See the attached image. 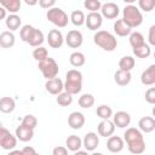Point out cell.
I'll return each instance as SVG.
<instances>
[{
  "label": "cell",
  "instance_id": "11",
  "mask_svg": "<svg viewBox=\"0 0 155 155\" xmlns=\"http://www.w3.org/2000/svg\"><path fill=\"white\" fill-rule=\"evenodd\" d=\"M120 8L115 2H105L102 5L101 15L107 19H114L119 16Z\"/></svg>",
  "mask_w": 155,
  "mask_h": 155
},
{
  "label": "cell",
  "instance_id": "29",
  "mask_svg": "<svg viewBox=\"0 0 155 155\" xmlns=\"http://www.w3.org/2000/svg\"><path fill=\"white\" fill-rule=\"evenodd\" d=\"M134 64H136V61L132 56H124L119 61V68L125 71H131L134 68Z\"/></svg>",
  "mask_w": 155,
  "mask_h": 155
},
{
  "label": "cell",
  "instance_id": "39",
  "mask_svg": "<svg viewBox=\"0 0 155 155\" xmlns=\"http://www.w3.org/2000/svg\"><path fill=\"white\" fill-rule=\"evenodd\" d=\"M102 5L103 4L99 0H85L84 2V6L91 12H98V10L102 8Z\"/></svg>",
  "mask_w": 155,
  "mask_h": 155
},
{
  "label": "cell",
  "instance_id": "13",
  "mask_svg": "<svg viewBox=\"0 0 155 155\" xmlns=\"http://www.w3.org/2000/svg\"><path fill=\"white\" fill-rule=\"evenodd\" d=\"M45 88H46V91L48 93L54 94V96H58L64 90V82L59 78H54V79H51V80H47L46 81Z\"/></svg>",
  "mask_w": 155,
  "mask_h": 155
},
{
  "label": "cell",
  "instance_id": "9",
  "mask_svg": "<svg viewBox=\"0 0 155 155\" xmlns=\"http://www.w3.org/2000/svg\"><path fill=\"white\" fill-rule=\"evenodd\" d=\"M102 23H103V16L99 13V12H90L86 17V27L87 29L94 31L97 29H99L102 27Z\"/></svg>",
  "mask_w": 155,
  "mask_h": 155
},
{
  "label": "cell",
  "instance_id": "34",
  "mask_svg": "<svg viewBox=\"0 0 155 155\" xmlns=\"http://www.w3.org/2000/svg\"><path fill=\"white\" fill-rule=\"evenodd\" d=\"M56 102L61 107H68V105H70L73 103V94H70V93L64 91V92H62V93H59L57 96Z\"/></svg>",
  "mask_w": 155,
  "mask_h": 155
},
{
  "label": "cell",
  "instance_id": "44",
  "mask_svg": "<svg viewBox=\"0 0 155 155\" xmlns=\"http://www.w3.org/2000/svg\"><path fill=\"white\" fill-rule=\"evenodd\" d=\"M148 41H149V45L155 46V24L149 28V31H148Z\"/></svg>",
  "mask_w": 155,
  "mask_h": 155
},
{
  "label": "cell",
  "instance_id": "48",
  "mask_svg": "<svg viewBox=\"0 0 155 155\" xmlns=\"http://www.w3.org/2000/svg\"><path fill=\"white\" fill-rule=\"evenodd\" d=\"M7 155H23L22 150H11Z\"/></svg>",
  "mask_w": 155,
  "mask_h": 155
},
{
  "label": "cell",
  "instance_id": "17",
  "mask_svg": "<svg viewBox=\"0 0 155 155\" xmlns=\"http://www.w3.org/2000/svg\"><path fill=\"white\" fill-rule=\"evenodd\" d=\"M124 139L119 136H111L107 140V149L110 153H120L124 149Z\"/></svg>",
  "mask_w": 155,
  "mask_h": 155
},
{
  "label": "cell",
  "instance_id": "25",
  "mask_svg": "<svg viewBox=\"0 0 155 155\" xmlns=\"http://www.w3.org/2000/svg\"><path fill=\"white\" fill-rule=\"evenodd\" d=\"M16 108V102L13 98L11 97H2L0 99V111L1 113H5V114H8V113H12Z\"/></svg>",
  "mask_w": 155,
  "mask_h": 155
},
{
  "label": "cell",
  "instance_id": "23",
  "mask_svg": "<svg viewBox=\"0 0 155 155\" xmlns=\"http://www.w3.org/2000/svg\"><path fill=\"white\" fill-rule=\"evenodd\" d=\"M15 41H16V38H15V34L12 31H2L0 34V46L2 48H10L15 45Z\"/></svg>",
  "mask_w": 155,
  "mask_h": 155
},
{
  "label": "cell",
  "instance_id": "15",
  "mask_svg": "<svg viewBox=\"0 0 155 155\" xmlns=\"http://www.w3.org/2000/svg\"><path fill=\"white\" fill-rule=\"evenodd\" d=\"M85 115L80 111H73L68 116V125L73 130H80L85 125Z\"/></svg>",
  "mask_w": 155,
  "mask_h": 155
},
{
  "label": "cell",
  "instance_id": "24",
  "mask_svg": "<svg viewBox=\"0 0 155 155\" xmlns=\"http://www.w3.org/2000/svg\"><path fill=\"white\" fill-rule=\"evenodd\" d=\"M131 28L121 19H117L115 23H114V33L117 35V36H127L131 34Z\"/></svg>",
  "mask_w": 155,
  "mask_h": 155
},
{
  "label": "cell",
  "instance_id": "14",
  "mask_svg": "<svg viewBox=\"0 0 155 155\" xmlns=\"http://www.w3.org/2000/svg\"><path fill=\"white\" fill-rule=\"evenodd\" d=\"M113 122L119 128H125L131 124V115L127 111L120 110L113 115Z\"/></svg>",
  "mask_w": 155,
  "mask_h": 155
},
{
  "label": "cell",
  "instance_id": "21",
  "mask_svg": "<svg viewBox=\"0 0 155 155\" xmlns=\"http://www.w3.org/2000/svg\"><path fill=\"white\" fill-rule=\"evenodd\" d=\"M131 79H132V75L130 71H125V70H121L119 69L115 74H114V81L116 82V85L124 87V86H127L130 82H131Z\"/></svg>",
  "mask_w": 155,
  "mask_h": 155
},
{
  "label": "cell",
  "instance_id": "42",
  "mask_svg": "<svg viewBox=\"0 0 155 155\" xmlns=\"http://www.w3.org/2000/svg\"><path fill=\"white\" fill-rule=\"evenodd\" d=\"M144 98H145V101H147L149 104H154V105H155V87L148 88V90L145 91Z\"/></svg>",
  "mask_w": 155,
  "mask_h": 155
},
{
  "label": "cell",
  "instance_id": "40",
  "mask_svg": "<svg viewBox=\"0 0 155 155\" xmlns=\"http://www.w3.org/2000/svg\"><path fill=\"white\" fill-rule=\"evenodd\" d=\"M22 125H24V126H27V127L34 130V128L36 127V125H38V119H36L34 115L28 114V115H25V116L23 117V120H22Z\"/></svg>",
  "mask_w": 155,
  "mask_h": 155
},
{
  "label": "cell",
  "instance_id": "6",
  "mask_svg": "<svg viewBox=\"0 0 155 155\" xmlns=\"http://www.w3.org/2000/svg\"><path fill=\"white\" fill-rule=\"evenodd\" d=\"M39 69H40V71L42 73V76L46 80H51V79L57 78V75L59 73V68H58L57 62L51 57L40 62L39 63Z\"/></svg>",
  "mask_w": 155,
  "mask_h": 155
},
{
  "label": "cell",
  "instance_id": "7",
  "mask_svg": "<svg viewBox=\"0 0 155 155\" xmlns=\"http://www.w3.org/2000/svg\"><path fill=\"white\" fill-rule=\"evenodd\" d=\"M17 145V137L13 136L7 128L1 126L0 128V147L4 150H13Z\"/></svg>",
  "mask_w": 155,
  "mask_h": 155
},
{
  "label": "cell",
  "instance_id": "43",
  "mask_svg": "<svg viewBox=\"0 0 155 155\" xmlns=\"http://www.w3.org/2000/svg\"><path fill=\"white\" fill-rule=\"evenodd\" d=\"M39 5H40L42 8L50 10V8L54 7L56 1H54V0H39Z\"/></svg>",
  "mask_w": 155,
  "mask_h": 155
},
{
  "label": "cell",
  "instance_id": "47",
  "mask_svg": "<svg viewBox=\"0 0 155 155\" xmlns=\"http://www.w3.org/2000/svg\"><path fill=\"white\" fill-rule=\"evenodd\" d=\"M7 16H6V8L0 6V19H6Z\"/></svg>",
  "mask_w": 155,
  "mask_h": 155
},
{
  "label": "cell",
  "instance_id": "53",
  "mask_svg": "<svg viewBox=\"0 0 155 155\" xmlns=\"http://www.w3.org/2000/svg\"><path fill=\"white\" fill-rule=\"evenodd\" d=\"M154 58H155V52H154Z\"/></svg>",
  "mask_w": 155,
  "mask_h": 155
},
{
  "label": "cell",
  "instance_id": "10",
  "mask_svg": "<svg viewBox=\"0 0 155 155\" xmlns=\"http://www.w3.org/2000/svg\"><path fill=\"white\" fill-rule=\"evenodd\" d=\"M65 39L63 38V34L58 29H51L47 34V42L52 48H59Z\"/></svg>",
  "mask_w": 155,
  "mask_h": 155
},
{
  "label": "cell",
  "instance_id": "18",
  "mask_svg": "<svg viewBox=\"0 0 155 155\" xmlns=\"http://www.w3.org/2000/svg\"><path fill=\"white\" fill-rule=\"evenodd\" d=\"M16 137L21 142H29L34 137V130L33 128H29V127H27V126H24V125L21 124L16 128Z\"/></svg>",
  "mask_w": 155,
  "mask_h": 155
},
{
  "label": "cell",
  "instance_id": "27",
  "mask_svg": "<svg viewBox=\"0 0 155 155\" xmlns=\"http://www.w3.org/2000/svg\"><path fill=\"white\" fill-rule=\"evenodd\" d=\"M5 23H6V27L10 29V31H15L21 27L22 19L17 15H8L7 18L5 19Z\"/></svg>",
  "mask_w": 155,
  "mask_h": 155
},
{
  "label": "cell",
  "instance_id": "12",
  "mask_svg": "<svg viewBox=\"0 0 155 155\" xmlns=\"http://www.w3.org/2000/svg\"><path fill=\"white\" fill-rule=\"evenodd\" d=\"M99 144V134L96 132H87L82 139V145L85 147L86 151H94Z\"/></svg>",
  "mask_w": 155,
  "mask_h": 155
},
{
  "label": "cell",
  "instance_id": "51",
  "mask_svg": "<svg viewBox=\"0 0 155 155\" xmlns=\"http://www.w3.org/2000/svg\"><path fill=\"white\" fill-rule=\"evenodd\" d=\"M151 114H153V116H154V119H155V107H153V109H151Z\"/></svg>",
  "mask_w": 155,
  "mask_h": 155
},
{
  "label": "cell",
  "instance_id": "54",
  "mask_svg": "<svg viewBox=\"0 0 155 155\" xmlns=\"http://www.w3.org/2000/svg\"><path fill=\"white\" fill-rule=\"evenodd\" d=\"M36 155H40V154H36Z\"/></svg>",
  "mask_w": 155,
  "mask_h": 155
},
{
  "label": "cell",
  "instance_id": "36",
  "mask_svg": "<svg viewBox=\"0 0 155 155\" xmlns=\"http://www.w3.org/2000/svg\"><path fill=\"white\" fill-rule=\"evenodd\" d=\"M97 115L102 119V120H109L113 116V109L109 105L102 104L97 108Z\"/></svg>",
  "mask_w": 155,
  "mask_h": 155
},
{
  "label": "cell",
  "instance_id": "4",
  "mask_svg": "<svg viewBox=\"0 0 155 155\" xmlns=\"http://www.w3.org/2000/svg\"><path fill=\"white\" fill-rule=\"evenodd\" d=\"M122 21L132 29L143 23V15L140 10L134 5H127L122 10Z\"/></svg>",
  "mask_w": 155,
  "mask_h": 155
},
{
  "label": "cell",
  "instance_id": "41",
  "mask_svg": "<svg viewBox=\"0 0 155 155\" xmlns=\"http://www.w3.org/2000/svg\"><path fill=\"white\" fill-rule=\"evenodd\" d=\"M138 6L144 12H150L155 7V0H139Z\"/></svg>",
  "mask_w": 155,
  "mask_h": 155
},
{
  "label": "cell",
  "instance_id": "52",
  "mask_svg": "<svg viewBox=\"0 0 155 155\" xmlns=\"http://www.w3.org/2000/svg\"><path fill=\"white\" fill-rule=\"evenodd\" d=\"M91 155H103V154L102 153H92Z\"/></svg>",
  "mask_w": 155,
  "mask_h": 155
},
{
  "label": "cell",
  "instance_id": "28",
  "mask_svg": "<svg viewBox=\"0 0 155 155\" xmlns=\"http://www.w3.org/2000/svg\"><path fill=\"white\" fill-rule=\"evenodd\" d=\"M85 62H86V58H85V54H84L82 52L76 51V52H73V53L69 56V63H70L73 67H75V68L82 67V65L85 64Z\"/></svg>",
  "mask_w": 155,
  "mask_h": 155
},
{
  "label": "cell",
  "instance_id": "45",
  "mask_svg": "<svg viewBox=\"0 0 155 155\" xmlns=\"http://www.w3.org/2000/svg\"><path fill=\"white\" fill-rule=\"evenodd\" d=\"M52 155H68V149H67V147L58 145V147L53 148Z\"/></svg>",
  "mask_w": 155,
  "mask_h": 155
},
{
  "label": "cell",
  "instance_id": "30",
  "mask_svg": "<svg viewBox=\"0 0 155 155\" xmlns=\"http://www.w3.org/2000/svg\"><path fill=\"white\" fill-rule=\"evenodd\" d=\"M0 6L5 7L6 11L10 12V15H16V12L19 11L21 8V0H7V1H1Z\"/></svg>",
  "mask_w": 155,
  "mask_h": 155
},
{
  "label": "cell",
  "instance_id": "20",
  "mask_svg": "<svg viewBox=\"0 0 155 155\" xmlns=\"http://www.w3.org/2000/svg\"><path fill=\"white\" fill-rule=\"evenodd\" d=\"M140 82L145 86H151L155 84V64L149 65L140 75Z\"/></svg>",
  "mask_w": 155,
  "mask_h": 155
},
{
  "label": "cell",
  "instance_id": "32",
  "mask_svg": "<svg viewBox=\"0 0 155 155\" xmlns=\"http://www.w3.org/2000/svg\"><path fill=\"white\" fill-rule=\"evenodd\" d=\"M133 51V54L137 57V58H148L151 53V48H150V45L148 44H144L139 47H136V48H132Z\"/></svg>",
  "mask_w": 155,
  "mask_h": 155
},
{
  "label": "cell",
  "instance_id": "5",
  "mask_svg": "<svg viewBox=\"0 0 155 155\" xmlns=\"http://www.w3.org/2000/svg\"><path fill=\"white\" fill-rule=\"evenodd\" d=\"M46 18L52 23L54 24L56 27L58 28H64L68 25V15L61 8V7H52L50 10H47V13H46Z\"/></svg>",
  "mask_w": 155,
  "mask_h": 155
},
{
  "label": "cell",
  "instance_id": "19",
  "mask_svg": "<svg viewBox=\"0 0 155 155\" xmlns=\"http://www.w3.org/2000/svg\"><path fill=\"white\" fill-rule=\"evenodd\" d=\"M138 128L142 133H150L155 130V119L151 116H143L138 121Z\"/></svg>",
  "mask_w": 155,
  "mask_h": 155
},
{
  "label": "cell",
  "instance_id": "3",
  "mask_svg": "<svg viewBox=\"0 0 155 155\" xmlns=\"http://www.w3.org/2000/svg\"><path fill=\"white\" fill-rule=\"evenodd\" d=\"M93 41L97 46H99L102 50L108 51V52L114 51L117 46V40H116L115 35H113L111 33H109L107 30L96 31V34L93 35Z\"/></svg>",
  "mask_w": 155,
  "mask_h": 155
},
{
  "label": "cell",
  "instance_id": "33",
  "mask_svg": "<svg viewBox=\"0 0 155 155\" xmlns=\"http://www.w3.org/2000/svg\"><path fill=\"white\" fill-rule=\"evenodd\" d=\"M70 21H71V23H73L74 25L81 27V25L86 22V17H85V15H84L82 11L75 10V11H73L71 15H70Z\"/></svg>",
  "mask_w": 155,
  "mask_h": 155
},
{
  "label": "cell",
  "instance_id": "50",
  "mask_svg": "<svg viewBox=\"0 0 155 155\" xmlns=\"http://www.w3.org/2000/svg\"><path fill=\"white\" fill-rule=\"evenodd\" d=\"M25 4L27 5H36V4H39V1H29V0H25Z\"/></svg>",
  "mask_w": 155,
  "mask_h": 155
},
{
  "label": "cell",
  "instance_id": "22",
  "mask_svg": "<svg viewBox=\"0 0 155 155\" xmlns=\"http://www.w3.org/2000/svg\"><path fill=\"white\" fill-rule=\"evenodd\" d=\"M65 147H67L68 150L76 153V151H79L80 148L82 147V139H81L79 136H76V134H70V136L65 139Z\"/></svg>",
  "mask_w": 155,
  "mask_h": 155
},
{
  "label": "cell",
  "instance_id": "26",
  "mask_svg": "<svg viewBox=\"0 0 155 155\" xmlns=\"http://www.w3.org/2000/svg\"><path fill=\"white\" fill-rule=\"evenodd\" d=\"M44 40H45L44 33H42L40 29H36V28H35V30L33 31V34H31V36H30L28 44H29L30 46H33V47L36 48V47H40V46L42 45Z\"/></svg>",
  "mask_w": 155,
  "mask_h": 155
},
{
  "label": "cell",
  "instance_id": "2",
  "mask_svg": "<svg viewBox=\"0 0 155 155\" xmlns=\"http://www.w3.org/2000/svg\"><path fill=\"white\" fill-rule=\"evenodd\" d=\"M82 88V74L78 69H70L65 74L64 90L70 94H78Z\"/></svg>",
  "mask_w": 155,
  "mask_h": 155
},
{
  "label": "cell",
  "instance_id": "38",
  "mask_svg": "<svg viewBox=\"0 0 155 155\" xmlns=\"http://www.w3.org/2000/svg\"><path fill=\"white\" fill-rule=\"evenodd\" d=\"M34 30H35V28H34L33 25H30V24H25V25H23L22 29H21V31H19V36H21L22 41L28 42Z\"/></svg>",
  "mask_w": 155,
  "mask_h": 155
},
{
  "label": "cell",
  "instance_id": "46",
  "mask_svg": "<svg viewBox=\"0 0 155 155\" xmlns=\"http://www.w3.org/2000/svg\"><path fill=\"white\" fill-rule=\"evenodd\" d=\"M22 153H23V155H36L38 154L33 147H24L22 149Z\"/></svg>",
  "mask_w": 155,
  "mask_h": 155
},
{
  "label": "cell",
  "instance_id": "49",
  "mask_svg": "<svg viewBox=\"0 0 155 155\" xmlns=\"http://www.w3.org/2000/svg\"><path fill=\"white\" fill-rule=\"evenodd\" d=\"M74 155H88V153L85 151V150H79V151H76Z\"/></svg>",
  "mask_w": 155,
  "mask_h": 155
},
{
  "label": "cell",
  "instance_id": "35",
  "mask_svg": "<svg viewBox=\"0 0 155 155\" xmlns=\"http://www.w3.org/2000/svg\"><path fill=\"white\" fill-rule=\"evenodd\" d=\"M94 104V97L91 93H84L79 98V105L84 109H90Z\"/></svg>",
  "mask_w": 155,
  "mask_h": 155
},
{
  "label": "cell",
  "instance_id": "16",
  "mask_svg": "<svg viewBox=\"0 0 155 155\" xmlns=\"http://www.w3.org/2000/svg\"><path fill=\"white\" fill-rule=\"evenodd\" d=\"M115 125H114V122L113 121H110V120H102L99 124H98V126H97V131H98V134L101 136V137H111L113 136V133H114V131H115Z\"/></svg>",
  "mask_w": 155,
  "mask_h": 155
},
{
  "label": "cell",
  "instance_id": "37",
  "mask_svg": "<svg viewBox=\"0 0 155 155\" xmlns=\"http://www.w3.org/2000/svg\"><path fill=\"white\" fill-rule=\"evenodd\" d=\"M33 58L35 61H38L39 63L42 62V61H45L46 58H48V51H47V48H45L44 46H40V47L34 48V51H33Z\"/></svg>",
  "mask_w": 155,
  "mask_h": 155
},
{
  "label": "cell",
  "instance_id": "31",
  "mask_svg": "<svg viewBox=\"0 0 155 155\" xmlns=\"http://www.w3.org/2000/svg\"><path fill=\"white\" fill-rule=\"evenodd\" d=\"M130 44L132 46V48H136V47H139L142 45L145 44V40H144V36L142 33L139 31H133L130 34Z\"/></svg>",
  "mask_w": 155,
  "mask_h": 155
},
{
  "label": "cell",
  "instance_id": "1",
  "mask_svg": "<svg viewBox=\"0 0 155 155\" xmlns=\"http://www.w3.org/2000/svg\"><path fill=\"white\" fill-rule=\"evenodd\" d=\"M124 140L127 144L128 151L133 155H140L145 151V142L139 128L128 127L124 133Z\"/></svg>",
  "mask_w": 155,
  "mask_h": 155
},
{
  "label": "cell",
  "instance_id": "8",
  "mask_svg": "<svg viewBox=\"0 0 155 155\" xmlns=\"http://www.w3.org/2000/svg\"><path fill=\"white\" fill-rule=\"evenodd\" d=\"M82 41H84V36H82L81 31L78 30V29L69 30L65 35V44L71 48L80 47L82 45Z\"/></svg>",
  "mask_w": 155,
  "mask_h": 155
}]
</instances>
